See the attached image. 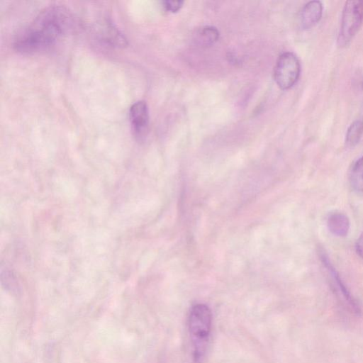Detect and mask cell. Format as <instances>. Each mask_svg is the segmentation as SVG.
Wrapping results in <instances>:
<instances>
[{
    "label": "cell",
    "mask_w": 363,
    "mask_h": 363,
    "mask_svg": "<svg viewBox=\"0 0 363 363\" xmlns=\"http://www.w3.org/2000/svg\"><path fill=\"white\" fill-rule=\"evenodd\" d=\"M129 116L134 135L138 139H142L146 134L149 124V113L145 101L135 102L130 106Z\"/></svg>",
    "instance_id": "5"
},
{
    "label": "cell",
    "mask_w": 363,
    "mask_h": 363,
    "mask_svg": "<svg viewBox=\"0 0 363 363\" xmlns=\"http://www.w3.org/2000/svg\"><path fill=\"white\" fill-rule=\"evenodd\" d=\"M301 65L296 55L293 52L282 53L274 67V80L281 89L292 87L298 81Z\"/></svg>",
    "instance_id": "4"
},
{
    "label": "cell",
    "mask_w": 363,
    "mask_h": 363,
    "mask_svg": "<svg viewBox=\"0 0 363 363\" xmlns=\"http://www.w3.org/2000/svg\"><path fill=\"white\" fill-rule=\"evenodd\" d=\"M319 257L320 259L321 260V262L323 263L327 272L330 274L334 283V285L337 288L339 293L341 294L345 301L347 302V303L350 306L352 309L355 313H359V308L358 305L357 304L356 301L350 294L349 290L345 285L343 281L341 279L339 273L333 267V264L330 262V260L327 254L325 253V252L323 250H319Z\"/></svg>",
    "instance_id": "6"
},
{
    "label": "cell",
    "mask_w": 363,
    "mask_h": 363,
    "mask_svg": "<svg viewBox=\"0 0 363 363\" xmlns=\"http://www.w3.org/2000/svg\"><path fill=\"white\" fill-rule=\"evenodd\" d=\"M327 226L329 231L337 237H345L347 235L350 223L349 218L342 213H333L327 219Z\"/></svg>",
    "instance_id": "8"
},
{
    "label": "cell",
    "mask_w": 363,
    "mask_h": 363,
    "mask_svg": "<svg viewBox=\"0 0 363 363\" xmlns=\"http://www.w3.org/2000/svg\"><path fill=\"white\" fill-rule=\"evenodd\" d=\"M211 324L212 313L208 306L197 303L191 307L188 325L196 362L201 360L205 353Z\"/></svg>",
    "instance_id": "2"
},
{
    "label": "cell",
    "mask_w": 363,
    "mask_h": 363,
    "mask_svg": "<svg viewBox=\"0 0 363 363\" xmlns=\"http://www.w3.org/2000/svg\"><path fill=\"white\" fill-rule=\"evenodd\" d=\"M163 6L167 11L171 12H177L179 11L183 5V1H164L162 2Z\"/></svg>",
    "instance_id": "12"
},
{
    "label": "cell",
    "mask_w": 363,
    "mask_h": 363,
    "mask_svg": "<svg viewBox=\"0 0 363 363\" xmlns=\"http://www.w3.org/2000/svg\"><path fill=\"white\" fill-rule=\"evenodd\" d=\"M219 38L218 30L213 26H206L196 34L195 41L203 46L214 44Z\"/></svg>",
    "instance_id": "9"
},
{
    "label": "cell",
    "mask_w": 363,
    "mask_h": 363,
    "mask_svg": "<svg viewBox=\"0 0 363 363\" xmlns=\"http://www.w3.org/2000/svg\"><path fill=\"white\" fill-rule=\"evenodd\" d=\"M363 134V120L354 121L348 128L345 137V143L348 147L354 146L359 141Z\"/></svg>",
    "instance_id": "10"
},
{
    "label": "cell",
    "mask_w": 363,
    "mask_h": 363,
    "mask_svg": "<svg viewBox=\"0 0 363 363\" xmlns=\"http://www.w3.org/2000/svg\"><path fill=\"white\" fill-rule=\"evenodd\" d=\"M323 5L319 1L308 2L300 13V25L303 29H309L314 26L321 18Z\"/></svg>",
    "instance_id": "7"
},
{
    "label": "cell",
    "mask_w": 363,
    "mask_h": 363,
    "mask_svg": "<svg viewBox=\"0 0 363 363\" xmlns=\"http://www.w3.org/2000/svg\"><path fill=\"white\" fill-rule=\"evenodd\" d=\"M355 249L357 254L363 259V232L357 240Z\"/></svg>",
    "instance_id": "13"
},
{
    "label": "cell",
    "mask_w": 363,
    "mask_h": 363,
    "mask_svg": "<svg viewBox=\"0 0 363 363\" xmlns=\"http://www.w3.org/2000/svg\"><path fill=\"white\" fill-rule=\"evenodd\" d=\"M350 180L353 189L363 192V156L354 164L350 172Z\"/></svg>",
    "instance_id": "11"
},
{
    "label": "cell",
    "mask_w": 363,
    "mask_h": 363,
    "mask_svg": "<svg viewBox=\"0 0 363 363\" xmlns=\"http://www.w3.org/2000/svg\"><path fill=\"white\" fill-rule=\"evenodd\" d=\"M363 23V1H347L345 2L341 20V26L337 38L340 46L350 43Z\"/></svg>",
    "instance_id": "3"
},
{
    "label": "cell",
    "mask_w": 363,
    "mask_h": 363,
    "mask_svg": "<svg viewBox=\"0 0 363 363\" xmlns=\"http://www.w3.org/2000/svg\"><path fill=\"white\" fill-rule=\"evenodd\" d=\"M72 19L65 7L52 6L40 11L15 40L14 47L23 53L46 51L56 45L70 30Z\"/></svg>",
    "instance_id": "1"
}]
</instances>
